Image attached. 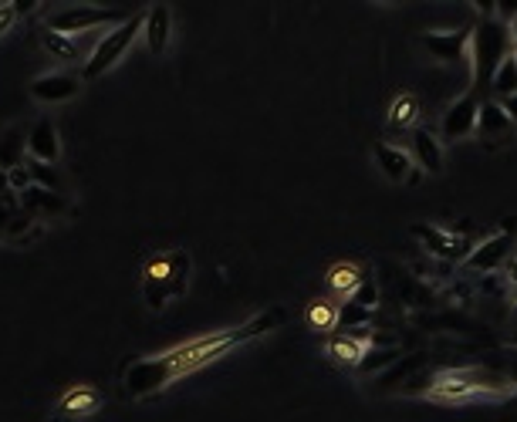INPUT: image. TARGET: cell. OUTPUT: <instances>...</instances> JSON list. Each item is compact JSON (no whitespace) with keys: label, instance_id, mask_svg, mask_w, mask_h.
I'll return each instance as SVG.
<instances>
[{"label":"cell","instance_id":"cell-4","mask_svg":"<svg viewBox=\"0 0 517 422\" xmlns=\"http://www.w3.org/2000/svg\"><path fill=\"white\" fill-rule=\"evenodd\" d=\"M511 389V379L501 372H490V368H457V372H440L430 379L433 399H470V395H484V392H504Z\"/></svg>","mask_w":517,"mask_h":422},{"label":"cell","instance_id":"cell-34","mask_svg":"<svg viewBox=\"0 0 517 422\" xmlns=\"http://www.w3.org/2000/svg\"><path fill=\"white\" fill-rule=\"evenodd\" d=\"M501 105H504V112H507V115H511V122L517 125V95H511V98H504V102H501Z\"/></svg>","mask_w":517,"mask_h":422},{"label":"cell","instance_id":"cell-11","mask_svg":"<svg viewBox=\"0 0 517 422\" xmlns=\"http://www.w3.org/2000/svg\"><path fill=\"white\" fill-rule=\"evenodd\" d=\"M477 139L484 142L487 149L497 146H511L517 139V125L511 122V115L504 112L501 102H480V122H477Z\"/></svg>","mask_w":517,"mask_h":422},{"label":"cell","instance_id":"cell-2","mask_svg":"<svg viewBox=\"0 0 517 422\" xmlns=\"http://www.w3.org/2000/svg\"><path fill=\"white\" fill-rule=\"evenodd\" d=\"M190 274L193 260L186 250H166V254L149 260L146 271H142V301H146V308L159 314L173 301H180L190 291Z\"/></svg>","mask_w":517,"mask_h":422},{"label":"cell","instance_id":"cell-24","mask_svg":"<svg viewBox=\"0 0 517 422\" xmlns=\"http://www.w3.org/2000/svg\"><path fill=\"white\" fill-rule=\"evenodd\" d=\"M490 92L501 98V102H504V98L517 95V55H511L501 68H497V75L490 78Z\"/></svg>","mask_w":517,"mask_h":422},{"label":"cell","instance_id":"cell-30","mask_svg":"<svg viewBox=\"0 0 517 422\" xmlns=\"http://www.w3.org/2000/svg\"><path fill=\"white\" fill-rule=\"evenodd\" d=\"M349 301H355V304H362V308H369V311H376V301H379V287L369 281V277H365V281L359 284V291L352 294Z\"/></svg>","mask_w":517,"mask_h":422},{"label":"cell","instance_id":"cell-10","mask_svg":"<svg viewBox=\"0 0 517 422\" xmlns=\"http://www.w3.org/2000/svg\"><path fill=\"white\" fill-rule=\"evenodd\" d=\"M477 122H480V102L477 95H463L457 98L453 105H447V112H443L440 119V136L447 142H460V139H470L477 136Z\"/></svg>","mask_w":517,"mask_h":422},{"label":"cell","instance_id":"cell-16","mask_svg":"<svg viewBox=\"0 0 517 422\" xmlns=\"http://www.w3.org/2000/svg\"><path fill=\"white\" fill-rule=\"evenodd\" d=\"M409 156L420 166V173H443V146L430 129H413L409 132Z\"/></svg>","mask_w":517,"mask_h":422},{"label":"cell","instance_id":"cell-32","mask_svg":"<svg viewBox=\"0 0 517 422\" xmlns=\"http://www.w3.org/2000/svg\"><path fill=\"white\" fill-rule=\"evenodd\" d=\"M38 0H14V11H17V17H28V14H34L38 11Z\"/></svg>","mask_w":517,"mask_h":422},{"label":"cell","instance_id":"cell-17","mask_svg":"<svg viewBox=\"0 0 517 422\" xmlns=\"http://www.w3.org/2000/svg\"><path fill=\"white\" fill-rule=\"evenodd\" d=\"M21 210L28 213V217H58V213H68V203H65V196L61 193H51V190H44V186H31V190H24L21 196Z\"/></svg>","mask_w":517,"mask_h":422},{"label":"cell","instance_id":"cell-1","mask_svg":"<svg viewBox=\"0 0 517 422\" xmlns=\"http://www.w3.org/2000/svg\"><path fill=\"white\" fill-rule=\"evenodd\" d=\"M281 325H284V308H264V311L251 314V318L237 328L213 331V335L183 341V345L166 348V352H159V355L126 362L119 372L122 395H126V399H149V395L166 392L169 385H176L180 379H186V375L220 362V358H227L230 352L244 348L247 341L271 335V331H278Z\"/></svg>","mask_w":517,"mask_h":422},{"label":"cell","instance_id":"cell-27","mask_svg":"<svg viewBox=\"0 0 517 422\" xmlns=\"http://www.w3.org/2000/svg\"><path fill=\"white\" fill-rule=\"evenodd\" d=\"M17 213H21V200H17V193L7 190V196L0 200V240L7 237V227L14 223Z\"/></svg>","mask_w":517,"mask_h":422},{"label":"cell","instance_id":"cell-7","mask_svg":"<svg viewBox=\"0 0 517 422\" xmlns=\"http://www.w3.org/2000/svg\"><path fill=\"white\" fill-rule=\"evenodd\" d=\"M409 237H413L430 257L447 260V264H460V260H467L470 250H474L470 240H463L450 230L433 227V223H409Z\"/></svg>","mask_w":517,"mask_h":422},{"label":"cell","instance_id":"cell-29","mask_svg":"<svg viewBox=\"0 0 517 422\" xmlns=\"http://www.w3.org/2000/svg\"><path fill=\"white\" fill-rule=\"evenodd\" d=\"M24 166L31 169V179H34V186H44V190L58 193V186H61V183H58V176L51 173L48 166H44V163H34V159H28V163H24Z\"/></svg>","mask_w":517,"mask_h":422},{"label":"cell","instance_id":"cell-26","mask_svg":"<svg viewBox=\"0 0 517 422\" xmlns=\"http://www.w3.org/2000/svg\"><path fill=\"white\" fill-rule=\"evenodd\" d=\"M399 358V352L396 348H376L372 345L369 352H365V358L355 368H359L362 375H372V372H379V368H386V365H392Z\"/></svg>","mask_w":517,"mask_h":422},{"label":"cell","instance_id":"cell-35","mask_svg":"<svg viewBox=\"0 0 517 422\" xmlns=\"http://www.w3.org/2000/svg\"><path fill=\"white\" fill-rule=\"evenodd\" d=\"M511 48L517 51V14L511 17Z\"/></svg>","mask_w":517,"mask_h":422},{"label":"cell","instance_id":"cell-19","mask_svg":"<svg viewBox=\"0 0 517 422\" xmlns=\"http://www.w3.org/2000/svg\"><path fill=\"white\" fill-rule=\"evenodd\" d=\"M376 345V338H365V335H332L328 338V355L335 358V362H342V365H359L365 352Z\"/></svg>","mask_w":517,"mask_h":422},{"label":"cell","instance_id":"cell-3","mask_svg":"<svg viewBox=\"0 0 517 422\" xmlns=\"http://www.w3.org/2000/svg\"><path fill=\"white\" fill-rule=\"evenodd\" d=\"M511 58V24L497 21L494 14L480 17V24L474 28V88H490V78L497 75V68Z\"/></svg>","mask_w":517,"mask_h":422},{"label":"cell","instance_id":"cell-22","mask_svg":"<svg viewBox=\"0 0 517 422\" xmlns=\"http://www.w3.org/2000/svg\"><path fill=\"white\" fill-rule=\"evenodd\" d=\"M41 48L58 61H75L78 58V41L68 34H58L51 28H41Z\"/></svg>","mask_w":517,"mask_h":422},{"label":"cell","instance_id":"cell-37","mask_svg":"<svg viewBox=\"0 0 517 422\" xmlns=\"http://www.w3.org/2000/svg\"><path fill=\"white\" fill-rule=\"evenodd\" d=\"M0 173H4V169H0Z\"/></svg>","mask_w":517,"mask_h":422},{"label":"cell","instance_id":"cell-13","mask_svg":"<svg viewBox=\"0 0 517 422\" xmlns=\"http://www.w3.org/2000/svg\"><path fill=\"white\" fill-rule=\"evenodd\" d=\"M102 402H105V395L98 392L95 385L78 382V385H71V389L55 402V412H51V416L71 419V422H82L85 416H92V412L102 409Z\"/></svg>","mask_w":517,"mask_h":422},{"label":"cell","instance_id":"cell-33","mask_svg":"<svg viewBox=\"0 0 517 422\" xmlns=\"http://www.w3.org/2000/svg\"><path fill=\"white\" fill-rule=\"evenodd\" d=\"M507 287H511V298L517 301V260L507 264Z\"/></svg>","mask_w":517,"mask_h":422},{"label":"cell","instance_id":"cell-5","mask_svg":"<svg viewBox=\"0 0 517 422\" xmlns=\"http://www.w3.org/2000/svg\"><path fill=\"white\" fill-rule=\"evenodd\" d=\"M142 24H146V14H132L126 24L112 28L102 41L95 44V51L88 55V61L82 65V82H95V78L109 75V71L126 58V51L132 48V41L142 34Z\"/></svg>","mask_w":517,"mask_h":422},{"label":"cell","instance_id":"cell-36","mask_svg":"<svg viewBox=\"0 0 517 422\" xmlns=\"http://www.w3.org/2000/svg\"><path fill=\"white\" fill-rule=\"evenodd\" d=\"M511 321H514V331H517V308L511 311Z\"/></svg>","mask_w":517,"mask_h":422},{"label":"cell","instance_id":"cell-12","mask_svg":"<svg viewBox=\"0 0 517 422\" xmlns=\"http://www.w3.org/2000/svg\"><path fill=\"white\" fill-rule=\"evenodd\" d=\"M78 92H82V75H71V71H48V75H38L31 82V98L38 105L71 102Z\"/></svg>","mask_w":517,"mask_h":422},{"label":"cell","instance_id":"cell-28","mask_svg":"<svg viewBox=\"0 0 517 422\" xmlns=\"http://www.w3.org/2000/svg\"><path fill=\"white\" fill-rule=\"evenodd\" d=\"M7 186H11V193H17V196H21L24 190H31V186H34L31 169L24 166V163L11 166V169H7Z\"/></svg>","mask_w":517,"mask_h":422},{"label":"cell","instance_id":"cell-8","mask_svg":"<svg viewBox=\"0 0 517 422\" xmlns=\"http://www.w3.org/2000/svg\"><path fill=\"white\" fill-rule=\"evenodd\" d=\"M420 48H426V55L440 65H463L470 61V48H474V28L420 34Z\"/></svg>","mask_w":517,"mask_h":422},{"label":"cell","instance_id":"cell-25","mask_svg":"<svg viewBox=\"0 0 517 422\" xmlns=\"http://www.w3.org/2000/svg\"><path fill=\"white\" fill-rule=\"evenodd\" d=\"M308 325L315 328V331H335V325H338V304L315 301L308 308Z\"/></svg>","mask_w":517,"mask_h":422},{"label":"cell","instance_id":"cell-20","mask_svg":"<svg viewBox=\"0 0 517 422\" xmlns=\"http://www.w3.org/2000/svg\"><path fill=\"white\" fill-rule=\"evenodd\" d=\"M416 119H420V102H416L413 95H399L389 109V129L406 132V129H413Z\"/></svg>","mask_w":517,"mask_h":422},{"label":"cell","instance_id":"cell-14","mask_svg":"<svg viewBox=\"0 0 517 422\" xmlns=\"http://www.w3.org/2000/svg\"><path fill=\"white\" fill-rule=\"evenodd\" d=\"M372 156H376V166L382 169V176H386L389 183L403 186V183H416V179H420V169H416L413 156H409L406 149L379 142V146L372 149Z\"/></svg>","mask_w":517,"mask_h":422},{"label":"cell","instance_id":"cell-21","mask_svg":"<svg viewBox=\"0 0 517 422\" xmlns=\"http://www.w3.org/2000/svg\"><path fill=\"white\" fill-rule=\"evenodd\" d=\"M362 281H365V274H362V267H355V264H335L332 271H328V287H332L335 294H349L352 298Z\"/></svg>","mask_w":517,"mask_h":422},{"label":"cell","instance_id":"cell-9","mask_svg":"<svg viewBox=\"0 0 517 422\" xmlns=\"http://www.w3.org/2000/svg\"><path fill=\"white\" fill-rule=\"evenodd\" d=\"M511 254H514V230H497L490 233L484 244H477L470 250V257L463 264L470 271H480V274H494L501 271L504 264H511Z\"/></svg>","mask_w":517,"mask_h":422},{"label":"cell","instance_id":"cell-6","mask_svg":"<svg viewBox=\"0 0 517 422\" xmlns=\"http://www.w3.org/2000/svg\"><path fill=\"white\" fill-rule=\"evenodd\" d=\"M132 14H122V11H102V7H68V11H55L48 14V21H44V28L58 31V34H68V38H75V34H88L95 28H102V24H126Z\"/></svg>","mask_w":517,"mask_h":422},{"label":"cell","instance_id":"cell-23","mask_svg":"<svg viewBox=\"0 0 517 422\" xmlns=\"http://www.w3.org/2000/svg\"><path fill=\"white\" fill-rule=\"evenodd\" d=\"M372 321V311L369 308H362V304H355V301H345V304H338V325L335 331H342V335H352V331H362L365 325Z\"/></svg>","mask_w":517,"mask_h":422},{"label":"cell","instance_id":"cell-18","mask_svg":"<svg viewBox=\"0 0 517 422\" xmlns=\"http://www.w3.org/2000/svg\"><path fill=\"white\" fill-rule=\"evenodd\" d=\"M169 24H173V17H169V7L156 4L146 11V24H142V38H146V48L149 55H166L169 48Z\"/></svg>","mask_w":517,"mask_h":422},{"label":"cell","instance_id":"cell-31","mask_svg":"<svg viewBox=\"0 0 517 422\" xmlns=\"http://www.w3.org/2000/svg\"><path fill=\"white\" fill-rule=\"evenodd\" d=\"M17 24V11H14V4H0V41L11 34V28Z\"/></svg>","mask_w":517,"mask_h":422},{"label":"cell","instance_id":"cell-15","mask_svg":"<svg viewBox=\"0 0 517 422\" xmlns=\"http://www.w3.org/2000/svg\"><path fill=\"white\" fill-rule=\"evenodd\" d=\"M24 152L34 163H44V166H55L58 156H61V139H58V125L51 119H41L34 122V129L28 132V142H24Z\"/></svg>","mask_w":517,"mask_h":422}]
</instances>
